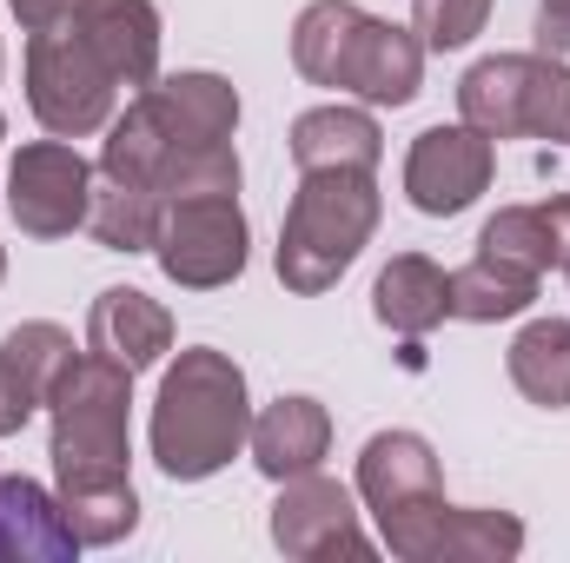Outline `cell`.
<instances>
[{"mask_svg": "<svg viewBox=\"0 0 570 563\" xmlns=\"http://www.w3.org/2000/svg\"><path fill=\"white\" fill-rule=\"evenodd\" d=\"M358 497L379 517L385 551L405 563H431V537L451 511L444 497V471L419 431H379L358 451Z\"/></svg>", "mask_w": 570, "mask_h": 563, "instance_id": "4", "label": "cell"}, {"mask_svg": "<svg viewBox=\"0 0 570 563\" xmlns=\"http://www.w3.org/2000/svg\"><path fill=\"white\" fill-rule=\"evenodd\" d=\"M0 279H7V246H0Z\"/></svg>", "mask_w": 570, "mask_h": 563, "instance_id": "33", "label": "cell"}, {"mask_svg": "<svg viewBox=\"0 0 570 563\" xmlns=\"http://www.w3.org/2000/svg\"><path fill=\"white\" fill-rule=\"evenodd\" d=\"M0 67H7V53H0Z\"/></svg>", "mask_w": 570, "mask_h": 563, "instance_id": "35", "label": "cell"}, {"mask_svg": "<svg viewBox=\"0 0 570 563\" xmlns=\"http://www.w3.org/2000/svg\"><path fill=\"white\" fill-rule=\"evenodd\" d=\"M385 134L365 107H312L292 120V159L298 172H325V166H365L379 172Z\"/></svg>", "mask_w": 570, "mask_h": 563, "instance_id": "17", "label": "cell"}, {"mask_svg": "<svg viewBox=\"0 0 570 563\" xmlns=\"http://www.w3.org/2000/svg\"><path fill=\"white\" fill-rule=\"evenodd\" d=\"M478 253L511 259V266H524V273H538V279L558 266V259H551V226H544L538 206H504V213H491L484 233H478Z\"/></svg>", "mask_w": 570, "mask_h": 563, "instance_id": "26", "label": "cell"}, {"mask_svg": "<svg viewBox=\"0 0 570 563\" xmlns=\"http://www.w3.org/2000/svg\"><path fill=\"white\" fill-rule=\"evenodd\" d=\"M87 352H100L140 378L173 352V312L159 298H146L140 285H107L87 312Z\"/></svg>", "mask_w": 570, "mask_h": 563, "instance_id": "11", "label": "cell"}, {"mask_svg": "<svg viewBox=\"0 0 570 563\" xmlns=\"http://www.w3.org/2000/svg\"><path fill=\"white\" fill-rule=\"evenodd\" d=\"M114 93H120V80L100 67V53L80 40L73 20H60L47 33H27V107L53 140L107 134Z\"/></svg>", "mask_w": 570, "mask_h": 563, "instance_id": "5", "label": "cell"}, {"mask_svg": "<svg viewBox=\"0 0 570 563\" xmlns=\"http://www.w3.org/2000/svg\"><path fill=\"white\" fill-rule=\"evenodd\" d=\"M47 418H53V497L73 524V537L87 551L134 537L140 524V491H134V372L80 352L53 392H47Z\"/></svg>", "mask_w": 570, "mask_h": 563, "instance_id": "1", "label": "cell"}, {"mask_svg": "<svg viewBox=\"0 0 570 563\" xmlns=\"http://www.w3.org/2000/svg\"><path fill=\"white\" fill-rule=\"evenodd\" d=\"M484 20H491V0H419L412 33L431 53H458V47H471L484 33Z\"/></svg>", "mask_w": 570, "mask_h": 563, "instance_id": "28", "label": "cell"}, {"mask_svg": "<svg viewBox=\"0 0 570 563\" xmlns=\"http://www.w3.org/2000/svg\"><path fill=\"white\" fill-rule=\"evenodd\" d=\"M372 312L399 338H425V332H438L451 318V273L431 266L425 253H399L372 285Z\"/></svg>", "mask_w": 570, "mask_h": 563, "instance_id": "16", "label": "cell"}, {"mask_svg": "<svg viewBox=\"0 0 570 563\" xmlns=\"http://www.w3.org/2000/svg\"><path fill=\"white\" fill-rule=\"evenodd\" d=\"M246 437H253L246 372L213 345L179 352L153 398V464L173 484H199V477L226 471L246 451Z\"/></svg>", "mask_w": 570, "mask_h": 563, "instance_id": "2", "label": "cell"}, {"mask_svg": "<svg viewBox=\"0 0 570 563\" xmlns=\"http://www.w3.org/2000/svg\"><path fill=\"white\" fill-rule=\"evenodd\" d=\"M80 551L67 511L53 491H40L33 477H0V563H67Z\"/></svg>", "mask_w": 570, "mask_h": 563, "instance_id": "15", "label": "cell"}, {"mask_svg": "<svg viewBox=\"0 0 570 563\" xmlns=\"http://www.w3.org/2000/svg\"><path fill=\"white\" fill-rule=\"evenodd\" d=\"M524 140L570 146V67L551 53H531L524 73Z\"/></svg>", "mask_w": 570, "mask_h": 563, "instance_id": "27", "label": "cell"}, {"mask_svg": "<svg viewBox=\"0 0 570 563\" xmlns=\"http://www.w3.org/2000/svg\"><path fill=\"white\" fill-rule=\"evenodd\" d=\"M159 219H166L159 186H146V179H120V172H94L87 233H94L107 253H153Z\"/></svg>", "mask_w": 570, "mask_h": 563, "instance_id": "18", "label": "cell"}, {"mask_svg": "<svg viewBox=\"0 0 570 563\" xmlns=\"http://www.w3.org/2000/svg\"><path fill=\"white\" fill-rule=\"evenodd\" d=\"M524 73L531 53H491L458 80V113L484 140H524Z\"/></svg>", "mask_w": 570, "mask_h": 563, "instance_id": "19", "label": "cell"}, {"mask_svg": "<svg viewBox=\"0 0 570 563\" xmlns=\"http://www.w3.org/2000/svg\"><path fill=\"white\" fill-rule=\"evenodd\" d=\"M0 358L27 378V392L47 405L53 378H60L80 352H73V332H67V325H53V318H27V325H13V332L0 338Z\"/></svg>", "mask_w": 570, "mask_h": 563, "instance_id": "24", "label": "cell"}, {"mask_svg": "<svg viewBox=\"0 0 570 563\" xmlns=\"http://www.w3.org/2000/svg\"><path fill=\"white\" fill-rule=\"evenodd\" d=\"M273 544L298 563L318 557H372V537L358 524V504L338 477L325 471H305V477H285L279 504H273Z\"/></svg>", "mask_w": 570, "mask_h": 563, "instance_id": "9", "label": "cell"}, {"mask_svg": "<svg viewBox=\"0 0 570 563\" xmlns=\"http://www.w3.org/2000/svg\"><path fill=\"white\" fill-rule=\"evenodd\" d=\"M524 551V524L511 511H464L451 504L438 537H431V563H511Z\"/></svg>", "mask_w": 570, "mask_h": 563, "instance_id": "23", "label": "cell"}, {"mask_svg": "<svg viewBox=\"0 0 570 563\" xmlns=\"http://www.w3.org/2000/svg\"><path fill=\"white\" fill-rule=\"evenodd\" d=\"M253 464L285 484V477H305V471H318L325 464V451H332V412L318 405V398H273L259 418H253Z\"/></svg>", "mask_w": 570, "mask_h": 563, "instance_id": "14", "label": "cell"}, {"mask_svg": "<svg viewBox=\"0 0 570 563\" xmlns=\"http://www.w3.org/2000/svg\"><path fill=\"white\" fill-rule=\"evenodd\" d=\"M538 53H551V60H564L570 53V0H538Z\"/></svg>", "mask_w": 570, "mask_h": 563, "instance_id": "30", "label": "cell"}, {"mask_svg": "<svg viewBox=\"0 0 570 563\" xmlns=\"http://www.w3.org/2000/svg\"><path fill=\"white\" fill-rule=\"evenodd\" d=\"M73 7H80V0H13V20H20L27 33H47V27L73 20Z\"/></svg>", "mask_w": 570, "mask_h": 563, "instance_id": "31", "label": "cell"}, {"mask_svg": "<svg viewBox=\"0 0 570 563\" xmlns=\"http://www.w3.org/2000/svg\"><path fill=\"white\" fill-rule=\"evenodd\" d=\"M140 93L173 146H219L239 127V93L219 73H166V80H153Z\"/></svg>", "mask_w": 570, "mask_h": 563, "instance_id": "13", "label": "cell"}, {"mask_svg": "<svg viewBox=\"0 0 570 563\" xmlns=\"http://www.w3.org/2000/svg\"><path fill=\"white\" fill-rule=\"evenodd\" d=\"M419 80H425V40L399 20H358L345 60H338V93H358L365 107H405L419 100Z\"/></svg>", "mask_w": 570, "mask_h": 563, "instance_id": "10", "label": "cell"}, {"mask_svg": "<svg viewBox=\"0 0 570 563\" xmlns=\"http://www.w3.org/2000/svg\"><path fill=\"white\" fill-rule=\"evenodd\" d=\"M40 412V398L27 392V378L0 358V437H13V431H27V418Z\"/></svg>", "mask_w": 570, "mask_h": 563, "instance_id": "29", "label": "cell"}, {"mask_svg": "<svg viewBox=\"0 0 570 563\" xmlns=\"http://www.w3.org/2000/svg\"><path fill=\"white\" fill-rule=\"evenodd\" d=\"M73 27L120 87H153L159 80V7L153 0H80Z\"/></svg>", "mask_w": 570, "mask_h": 563, "instance_id": "12", "label": "cell"}, {"mask_svg": "<svg viewBox=\"0 0 570 563\" xmlns=\"http://www.w3.org/2000/svg\"><path fill=\"white\" fill-rule=\"evenodd\" d=\"M498 172V140H484L478 127H425L405 152V199L425 219H451L464 206H478V192H491Z\"/></svg>", "mask_w": 570, "mask_h": 563, "instance_id": "8", "label": "cell"}, {"mask_svg": "<svg viewBox=\"0 0 570 563\" xmlns=\"http://www.w3.org/2000/svg\"><path fill=\"white\" fill-rule=\"evenodd\" d=\"M94 166L67 140H27L7 166V213L27 239H67L87 226Z\"/></svg>", "mask_w": 570, "mask_h": 563, "instance_id": "7", "label": "cell"}, {"mask_svg": "<svg viewBox=\"0 0 570 563\" xmlns=\"http://www.w3.org/2000/svg\"><path fill=\"white\" fill-rule=\"evenodd\" d=\"M358 20H365V7H352V0H312V7L292 20V67H298L312 87H332L345 47H352V33H358Z\"/></svg>", "mask_w": 570, "mask_h": 563, "instance_id": "22", "label": "cell"}, {"mask_svg": "<svg viewBox=\"0 0 570 563\" xmlns=\"http://www.w3.org/2000/svg\"><path fill=\"white\" fill-rule=\"evenodd\" d=\"M379 172L365 166H325V172H298V192L285 206L279 226V285L298 298H318L345 279V266L372 246L379 233Z\"/></svg>", "mask_w": 570, "mask_h": 563, "instance_id": "3", "label": "cell"}, {"mask_svg": "<svg viewBox=\"0 0 570 563\" xmlns=\"http://www.w3.org/2000/svg\"><path fill=\"white\" fill-rule=\"evenodd\" d=\"M531 298H538V273H524L511 259H491V253H478L471 266L451 273V318H471V325L518 318Z\"/></svg>", "mask_w": 570, "mask_h": 563, "instance_id": "21", "label": "cell"}, {"mask_svg": "<svg viewBox=\"0 0 570 563\" xmlns=\"http://www.w3.org/2000/svg\"><path fill=\"white\" fill-rule=\"evenodd\" d=\"M0 140H7V120H0Z\"/></svg>", "mask_w": 570, "mask_h": 563, "instance_id": "34", "label": "cell"}, {"mask_svg": "<svg viewBox=\"0 0 570 563\" xmlns=\"http://www.w3.org/2000/svg\"><path fill=\"white\" fill-rule=\"evenodd\" d=\"M511 385L544 405V412H570V318H531L511 338Z\"/></svg>", "mask_w": 570, "mask_h": 563, "instance_id": "20", "label": "cell"}, {"mask_svg": "<svg viewBox=\"0 0 570 563\" xmlns=\"http://www.w3.org/2000/svg\"><path fill=\"white\" fill-rule=\"evenodd\" d=\"M253 226L239 213V192H206V199H166L153 259L159 273L186 292H219L246 273Z\"/></svg>", "mask_w": 570, "mask_h": 563, "instance_id": "6", "label": "cell"}, {"mask_svg": "<svg viewBox=\"0 0 570 563\" xmlns=\"http://www.w3.org/2000/svg\"><path fill=\"white\" fill-rule=\"evenodd\" d=\"M159 192L166 199H206V192H239V152L233 140L219 146H173L159 166Z\"/></svg>", "mask_w": 570, "mask_h": 563, "instance_id": "25", "label": "cell"}, {"mask_svg": "<svg viewBox=\"0 0 570 563\" xmlns=\"http://www.w3.org/2000/svg\"><path fill=\"white\" fill-rule=\"evenodd\" d=\"M538 213H544V226H551V259H558V273H570V192L544 199Z\"/></svg>", "mask_w": 570, "mask_h": 563, "instance_id": "32", "label": "cell"}]
</instances>
